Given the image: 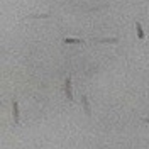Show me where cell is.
I'll return each instance as SVG.
<instances>
[{
    "mask_svg": "<svg viewBox=\"0 0 149 149\" xmlns=\"http://www.w3.org/2000/svg\"><path fill=\"white\" fill-rule=\"evenodd\" d=\"M65 93H66V98L70 102H73V93H71V78L68 76L65 80Z\"/></svg>",
    "mask_w": 149,
    "mask_h": 149,
    "instance_id": "1",
    "label": "cell"
},
{
    "mask_svg": "<svg viewBox=\"0 0 149 149\" xmlns=\"http://www.w3.org/2000/svg\"><path fill=\"white\" fill-rule=\"evenodd\" d=\"M12 115H14V122H15V124H19L20 117H19V105H17V102H15V100L12 102Z\"/></svg>",
    "mask_w": 149,
    "mask_h": 149,
    "instance_id": "2",
    "label": "cell"
},
{
    "mask_svg": "<svg viewBox=\"0 0 149 149\" xmlns=\"http://www.w3.org/2000/svg\"><path fill=\"white\" fill-rule=\"evenodd\" d=\"M81 103H83L85 113H86V115H92V110H90V103H88V98H86V95H83V97H81Z\"/></svg>",
    "mask_w": 149,
    "mask_h": 149,
    "instance_id": "3",
    "label": "cell"
},
{
    "mask_svg": "<svg viewBox=\"0 0 149 149\" xmlns=\"http://www.w3.org/2000/svg\"><path fill=\"white\" fill-rule=\"evenodd\" d=\"M136 31H137V37H139V41H142V39H144V31H142L141 22H136Z\"/></svg>",
    "mask_w": 149,
    "mask_h": 149,
    "instance_id": "4",
    "label": "cell"
},
{
    "mask_svg": "<svg viewBox=\"0 0 149 149\" xmlns=\"http://www.w3.org/2000/svg\"><path fill=\"white\" fill-rule=\"evenodd\" d=\"M63 42H65V44H81L83 41H81V39H71V37H66V39H63Z\"/></svg>",
    "mask_w": 149,
    "mask_h": 149,
    "instance_id": "5",
    "label": "cell"
},
{
    "mask_svg": "<svg viewBox=\"0 0 149 149\" xmlns=\"http://www.w3.org/2000/svg\"><path fill=\"white\" fill-rule=\"evenodd\" d=\"M142 120L146 122V124H149V117H144V119H142Z\"/></svg>",
    "mask_w": 149,
    "mask_h": 149,
    "instance_id": "6",
    "label": "cell"
}]
</instances>
